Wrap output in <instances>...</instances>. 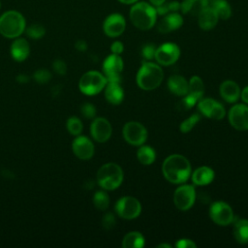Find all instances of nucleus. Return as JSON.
Here are the masks:
<instances>
[{
	"label": "nucleus",
	"instance_id": "f257e3e1",
	"mask_svg": "<svg viewBox=\"0 0 248 248\" xmlns=\"http://www.w3.org/2000/svg\"><path fill=\"white\" fill-rule=\"evenodd\" d=\"M162 171L165 178L173 184L185 182L191 174L189 160L180 154H171L167 157L162 165Z\"/></svg>",
	"mask_w": 248,
	"mask_h": 248
},
{
	"label": "nucleus",
	"instance_id": "2eb2a0df",
	"mask_svg": "<svg viewBox=\"0 0 248 248\" xmlns=\"http://www.w3.org/2000/svg\"><path fill=\"white\" fill-rule=\"evenodd\" d=\"M230 124L238 131L248 130V106L236 104L229 110Z\"/></svg>",
	"mask_w": 248,
	"mask_h": 248
},
{
	"label": "nucleus",
	"instance_id": "cd10ccee",
	"mask_svg": "<svg viewBox=\"0 0 248 248\" xmlns=\"http://www.w3.org/2000/svg\"><path fill=\"white\" fill-rule=\"evenodd\" d=\"M188 94L194 96L196 99H198V101L202 98L205 88L202 79L199 76H193L188 81Z\"/></svg>",
	"mask_w": 248,
	"mask_h": 248
},
{
	"label": "nucleus",
	"instance_id": "7ed1b4c3",
	"mask_svg": "<svg viewBox=\"0 0 248 248\" xmlns=\"http://www.w3.org/2000/svg\"><path fill=\"white\" fill-rule=\"evenodd\" d=\"M26 28L24 16L16 10H9L0 16V34L7 39L20 37Z\"/></svg>",
	"mask_w": 248,
	"mask_h": 248
},
{
	"label": "nucleus",
	"instance_id": "72a5a7b5",
	"mask_svg": "<svg viewBox=\"0 0 248 248\" xmlns=\"http://www.w3.org/2000/svg\"><path fill=\"white\" fill-rule=\"evenodd\" d=\"M200 119H201V117L199 114H197V113L192 114L190 117H188L187 119H185L184 121H182L180 123V126H179L180 132L184 133V134L190 132L194 128V126L200 121Z\"/></svg>",
	"mask_w": 248,
	"mask_h": 248
},
{
	"label": "nucleus",
	"instance_id": "7c9ffc66",
	"mask_svg": "<svg viewBox=\"0 0 248 248\" xmlns=\"http://www.w3.org/2000/svg\"><path fill=\"white\" fill-rule=\"evenodd\" d=\"M94 206L99 210H106L109 205V197L106 191H97L93 196Z\"/></svg>",
	"mask_w": 248,
	"mask_h": 248
},
{
	"label": "nucleus",
	"instance_id": "79ce46f5",
	"mask_svg": "<svg viewBox=\"0 0 248 248\" xmlns=\"http://www.w3.org/2000/svg\"><path fill=\"white\" fill-rule=\"evenodd\" d=\"M124 50V46L120 41H115L110 45V51L114 54H121Z\"/></svg>",
	"mask_w": 248,
	"mask_h": 248
},
{
	"label": "nucleus",
	"instance_id": "1a4fd4ad",
	"mask_svg": "<svg viewBox=\"0 0 248 248\" xmlns=\"http://www.w3.org/2000/svg\"><path fill=\"white\" fill-rule=\"evenodd\" d=\"M123 137L128 143L140 146L143 144L147 139V130L141 123L130 121L123 127Z\"/></svg>",
	"mask_w": 248,
	"mask_h": 248
},
{
	"label": "nucleus",
	"instance_id": "f704fd0d",
	"mask_svg": "<svg viewBox=\"0 0 248 248\" xmlns=\"http://www.w3.org/2000/svg\"><path fill=\"white\" fill-rule=\"evenodd\" d=\"M198 102V99H196L194 96L190 95V94H186L184 96V98H182V100H180L176 107L179 110H188L189 108H193Z\"/></svg>",
	"mask_w": 248,
	"mask_h": 248
},
{
	"label": "nucleus",
	"instance_id": "2f4dec72",
	"mask_svg": "<svg viewBox=\"0 0 248 248\" xmlns=\"http://www.w3.org/2000/svg\"><path fill=\"white\" fill-rule=\"evenodd\" d=\"M26 35L32 40L42 39L46 34V28L40 23H33L25 28Z\"/></svg>",
	"mask_w": 248,
	"mask_h": 248
},
{
	"label": "nucleus",
	"instance_id": "49530a36",
	"mask_svg": "<svg viewBox=\"0 0 248 248\" xmlns=\"http://www.w3.org/2000/svg\"><path fill=\"white\" fill-rule=\"evenodd\" d=\"M16 80H17L18 82H20V83H25V82H27V81L29 80V78H28L26 75L21 74V75H18V76L16 77Z\"/></svg>",
	"mask_w": 248,
	"mask_h": 248
},
{
	"label": "nucleus",
	"instance_id": "393cba45",
	"mask_svg": "<svg viewBox=\"0 0 248 248\" xmlns=\"http://www.w3.org/2000/svg\"><path fill=\"white\" fill-rule=\"evenodd\" d=\"M232 233L235 240L240 244L248 243V220L239 219L234 222Z\"/></svg>",
	"mask_w": 248,
	"mask_h": 248
},
{
	"label": "nucleus",
	"instance_id": "412c9836",
	"mask_svg": "<svg viewBox=\"0 0 248 248\" xmlns=\"http://www.w3.org/2000/svg\"><path fill=\"white\" fill-rule=\"evenodd\" d=\"M219 92L221 97L228 103H235L240 98V88L232 80H225L221 83Z\"/></svg>",
	"mask_w": 248,
	"mask_h": 248
},
{
	"label": "nucleus",
	"instance_id": "20e7f679",
	"mask_svg": "<svg viewBox=\"0 0 248 248\" xmlns=\"http://www.w3.org/2000/svg\"><path fill=\"white\" fill-rule=\"evenodd\" d=\"M164 73L158 64L143 62L137 74V83L143 90H153L163 81Z\"/></svg>",
	"mask_w": 248,
	"mask_h": 248
},
{
	"label": "nucleus",
	"instance_id": "58836bf2",
	"mask_svg": "<svg viewBox=\"0 0 248 248\" xmlns=\"http://www.w3.org/2000/svg\"><path fill=\"white\" fill-rule=\"evenodd\" d=\"M156 46L153 44H146L141 48V55L146 60H152L155 57Z\"/></svg>",
	"mask_w": 248,
	"mask_h": 248
},
{
	"label": "nucleus",
	"instance_id": "a18cd8bd",
	"mask_svg": "<svg viewBox=\"0 0 248 248\" xmlns=\"http://www.w3.org/2000/svg\"><path fill=\"white\" fill-rule=\"evenodd\" d=\"M240 98L245 104H248V85L240 91Z\"/></svg>",
	"mask_w": 248,
	"mask_h": 248
},
{
	"label": "nucleus",
	"instance_id": "f8f14e48",
	"mask_svg": "<svg viewBox=\"0 0 248 248\" xmlns=\"http://www.w3.org/2000/svg\"><path fill=\"white\" fill-rule=\"evenodd\" d=\"M123 60L119 54H110L103 62V72L108 81L120 82L123 71Z\"/></svg>",
	"mask_w": 248,
	"mask_h": 248
},
{
	"label": "nucleus",
	"instance_id": "9b49d317",
	"mask_svg": "<svg viewBox=\"0 0 248 248\" xmlns=\"http://www.w3.org/2000/svg\"><path fill=\"white\" fill-rule=\"evenodd\" d=\"M196 201V190L193 185H181L173 194V202L177 209L186 211L190 209Z\"/></svg>",
	"mask_w": 248,
	"mask_h": 248
},
{
	"label": "nucleus",
	"instance_id": "9d476101",
	"mask_svg": "<svg viewBox=\"0 0 248 248\" xmlns=\"http://www.w3.org/2000/svg\"><path fill=\"white\" fill-rule=\"evenodd\" d=\"M180 56L179 46L171 42L164 43L156 48L154 59L163 66L174 64Z\"/></svg>",
	"mask_w": 248,
	"mask_h": 248
},
{
	"label": "nucleus",
	"instance_id": "423d86ee",
	"mask_svg": "<svg viewBox=\"0 0 248 248\" xmlns=\"http://www.w3.org/2000/svg\"><path fill=\"white\" fill-rule=\"evenodd\" d=\"M106 77L97 71H89L82 75L78 82V88L86 96H94L100 93L107 85Z\"/></svg>",
	"mask_w": 248,
	"mask_h": 248
},
{
	"label": "nucleus",
	"instance_id": "6e6552de",
	"mask_svg": "<svg viewBox=\"0 0 248 248\" xmlns=\"http://www.w3.org/2000/svg\"><path fill=\"white\" fill-rule=\"evenodd\" d=\"M210 219L219 226H228L234 220V215L232 207L225 202H215L209 208Z\"/></svg>",
	"mask_w": 248,
	"mask_h": 248
},
{
	"label": "nucleus",
	"instance_id": "5701e85b",
	"mask_svg": "<svg viewBox=\"0 0 248 248\" xmlns=\"http://www.w3.org/2000/svg\"><path fill=\"white\" fill-rule=\"evenodd\" d=\"M168 87L170 91L177 96H185L188 94V81L180 75H172L168 79Z\"/></svg>",
	"mask_w": 248,
	"mask_h": 248
},
{
	"label": "nucleus",
	"instance_id": "09e8293b",
	"mask_svg": "<svg viewBox=\"0 0 248 248\" xmlns=\"http://www.w3.org/2000/svg\"><path fill=\"white\" fill-rule=\"evenodd\" d=\"M118 2L122 3V4H126V5H133L134 3L138 2L139 0H117Z\"/></svg>",
	"mask_w": 248,
	"mask_h": 248
},
{
	"label": "nucleus",
	"instance_id": "a211bd4d",
	"mask_svg": "<svg viewBox=\"0 0 248 248\" xmlns=\"http://www.w3.org/2000/svg\"><path fill=\"white\" fill-rule=\"evenodd\" d=\"M183 24L182 16L177 12L168 13L157 23V29L160 33H169L177 30Z\"/></svg>",
	"mask_w": 248,
	"mask_h": 248
},
{
	"label": "nucleus",
	"instance_id": "39448f33",
	"mask_svg": "<svg viewBox=\"0 0 248 248\" xmlns=\"http://www.w3.org/2000/svg\"><path fill=\"white\" fill-rule=\"evenodd\" d=\"M123 181V170L115 163H107L103 165L97 172V182L99 186L108 191L118 188Z\"/></svg>",
	"mask_w": 248,
	"mask_h": 248
},
{
	"label": "nucleus",
	"instance_id": "aec40b11",
	"mask_svg": "<svg viewBox=\"0 0 248 248\" xmlns=\"http://www.w3.org/2000/svg\"><path fill=\"white\" fill-rule=\"evenodd\" d=\"M219 17L214 9L208 5L198 14V23L201 29L208 31L213 29L218 23Z\"/></svg>",
	"mask_w": 248,
	"mask_h": 248
},
{
	"label": "nucleus",
	"instance_id": "f03ea898",
	"mask_svg": "<svg viewBox=\"0 0 248 248\" xmlns=\"http://www.w3.org/2000/svg\"><path fill=\"white\" fill-rule=\"evenodd\" d=\"M157 13L155 7L149 2H136L132 5L129 13L130 20L135 27L140 30H149L157 22Z\"/></svg>",
	"mask_w": 248,
	"mask_h": 248
},
{
	"label": "nucleus",
	"instance_id": "6ab92c4d",
	"mask_svg": "<svg viewBox=\"0 0 248 248\" xmlns=\"http://www.w3.org/2000/svg\"><path fill=\"white\" fill-rule=\"evenodd\" d=\"M10 51H11V55L15 61L22 62L29 56L30 45L26 39L18 37V38L14 39V41L11 45Z\"/></svg>",
	"mask_w": 248,
	"mask_h": 248
},
{
	"label": "nucleus",
	"instance_id": "f3484780",
	"mask_svg": "<svg viewBox=\"0 0 248 248\" xmlns=\"http://www.w3.org/2000/svg\"><path fill=\"white\" fill-rule=\"evenodd\" d=\"M72 149L74 154L81 160H88L94 155V144L85 136H77L73 140Z\"/></svg>",
	"mask_w": 248,
	"mask_h": 248
},
{
	"label": "nucleus",
	"instance_id": "c756f323",
	"mask_svg": "<svg viewBox=\"0 0 248 248\" xmlns=\"http://www.w3.org/2000/svg\"><path fill=\"white\" fill-rule=\"evenodd\" d=\"M216 12L219 19H229L232 16V8L226 0H214L212 4H209Z\"/></svg>",
	"mask_w": 248,
	"mask_h": 248
},
{
	"label": "nucleus",
	"instance_id": "ea45409f",
	"mask_svg": "<svg viewBox=\"0 0 248 248\" xmlns=\"http://www.w3.org/2000/svg\"><path fill=\"white\" fill-rule=\"evenodd\" d=\"M52 68L58 75H65L67 72V66L65 62L61 59L54 60L52 63Z\"/></svg>",
	"mask_w": 248,
	"mask_h": 248
},
{
	"label": "nucleus",
	"instance_id": "a878e982",
	"mask_svg": "<svg viewBox=\"0 0 248 248\" xmlns=\"http://www.w3.org/2000/svg\"><path fill=\"white\" fill-rule=\"evenodd\" d=\"M208 5V0H183L180 3V11L183 14L198 15L202 9H204Z\"/></svg>",
	"mask_w": 248,
	"mask_h": 248
},
{
	"label": "nucleus",
	"instance_id": "8fccbe9b",
	"mask_svg": "<svg viewBox=\"0 0 248 248\" xmlns=\"http://www.w3.org/2000/svg\"><path fill=\"white\" fill-rule=\"evenodd\" d=\"M157 247H158V248H162V247H165V248H170L171 246H170V244H167V243H162V244H159Z\"/></svg>",
	"mask_w": 248,
	"mask_h": 248
},
{
	"label": "nucleus",
	"instance_id": "4c0bfd02",
	"mask_svg": "<svg viewBox=\"0 0 248 248\" xmlns=\"http://www.w3.org/2000/svg\"><path fill=\"white\" fill-rule=\"evenodd\" d=\"M115 224H116V219H115L114 215L111 212H108L103 216L102 225H103L104 229L109 231V230L114 228Z\"/></svg>",
	"mask_w": 248,
	"mask_h": 248
},
{
	"label": "nucleus",
	"instance_id": "4468645a",
	"mask_svg": "<svg viewBox=\"0 0 248 248\" xmlns=\"http://www.w3.org/2000/svg\"><path fill=\"white\" fill-rule=\"evenodd\" d=\"M125 28H126L125 17L118 13H113L108 15L103 22L104 33L110 38H116L120 36L125 31Z\"/></svg>",
	"mask_w": 248,
	"mask_h": 248
},
{
	"label": "nucleus",
	"instance_id": "ddd939ff",
	"mask_svg": "<svg viewBox=\"0 0 248 248\" xmlns=\"http://www.w3.org/2000/svg\"><path fill=\"white\" fill-rule=\"evenodd\" d=\"M198 108L202 115L213 120H221L226 115L224 106L211 98H202L199 100Z\"/></svg>",
	"mask_w": 248,
	"mask_h": 248
},
{
	"label": "nucleus",
	"instance_id": "b1692460",
	"mask_svg": "<svg viewBox=\"0 0 248 248\" xmlns=\"http://www.w3.org/2000/svg\"><path fill=\"white\" fill-rule=\"evenodd\" d=\"M214 179V170L206 166L198 168L192 173V181L197 186L207 185Z\"/></svg>",
	"mask_w": 248,
	"mask_h": 248
},
{
	"label": "nucleus",
	"instance_id": "c03bdc74",
	"mask_svg": "<svg viewBox=\"0 0 248 248\" xmlns=\"http://www.w3.org/2000/svg\"><path fill=\"white\" fill-rule=\"evenodd\" d=\"M75 47H76L78 50H79V51H84V50L87 49V44H86V42L83 41V40H78V41L76 42Z\"/></svg>",
	"mask_w": 248,
	"mask_h": 248
},
{
	"label": "nucleus",
	"instance_id": "c85d7f7f",
	"mask_svg": "<svg viewBox=\"0 0 248 248\" xmlns=\"http://www.w3.org/2000/svg\"><path fill=\"white\" fill-rule=\"evenodd\" d=\"M137 157L140 164L147 166V165H151L152 163H154V161L156 159V153H155V150L151 146L141 144V145H140V147L138 149Z\"/></svg>",
	"mask_w": 248,
	"mask_h": 248
},
{
	"label": "nucleus",
	"instance_id": "0eeeda50",
	"mask_svg": "<svg viewBox=\"0 0 248 248\" xmlns=\"http://www.w3.org/2000/svg\"><path fill=\"white\" fill-rule=\"evenodd\" d=\"M115 211L121 218L132 220L139 217L141 212V205L138 199L126 196L117 201L115 204Z\"/></svg>",
	"mask_w": 248,
	"mask_h": 248
},
{
	"label": "nucleus",
	"instance_id": "3c124183",
	"mask_svg": "<svg viewBox=\"0 0 248 248\" xmlns=\"http://www.w3.org/2000/svg\"><path fill=\"white\" fill-rule=\"evenodd\" d=\"M0 9H1V1H0Z\"/></svg>",
	"mask_w": 248,
	"mask_h": 248
},
{
	"label": "nucleus",
	"instance_id": "e433bc0d",
	"mask_svg": "<svg viewBox=\"0 0 248 248\" xmlns=\"http://www.w3.org/2000/svg\"><path fill=\"white\" fill-rule=\"evenodd\" d=\"M33 78L39 83H46L51 78V74L46 69H40L34 73Z\"/></svg>",
	"mask_w": 248,
	"mask_h": 248
},
{
	"label": "nucleus",
	"instance_id": "4be33fe9",
	"mask_svg": "<svg viewBox=\"0 0 248 248\" xmlns=\"http://www.w3.org/2000/svg\"><path fill=\"white\" fill-rule=\"evenodd\" d=\"M105 97L107 101L112 105H119L123 101L124 91L120 82L108 81L105 86Z\"/></svg>",
	"mask_w": 248,
	"mask_h": 248
},
{
	"label": "nucleus",
	"instance_id": "37998d69",
	"mask_svg": "<svg viewBox=\"0 0 248 248\" xmlns=\"http://www.w3.org/2000/svg\"><path fill=\"white\" fill-rule=\"evenodd\" d=\"M168 7L170 12H178L180 10V2L178 1H171L168 3Z\"/></svg>",
	"mask_w": 248,
	"mask_h": 248
},
{
	"label": "nucleus",
	"instance_id": "bb28decb",
	"mask_svg": "<svg viewBox=\"0 0 248 248\" xmlns=\"http://www.w3.org/2000/svg\"><path fill=\"white\" fill-rule=\"evenodd\" d=\"M122 246L124 248H141L144 246V237L139 232H130L124 236Z\"/></svg>",
	"mask_w": 248,
	"mask_h": 248
},
{
	"label": "nucleus",
	"instance_id": "a19ab883",
	"mask_svg": "<svg viewBox=\"0 0 248 248\" xmlns=\"http://www.w3.org/2000/svg\"><path fill=\"white\" fill-rule=\"evenodd\" d=\"M175 246L177 248H195L197 245L196 243L188 238H182L177 240V242L175 243Z\"/></svg>",
	"mask_w": 248,
	"mask_h": 248
},
{
	"label": "nucleus",
	"instance_id": "dca6fc26",
	"mask_svg": "<svg viewBox=\"0 0 248 248\" xmlns=\"http://www.w3.org/2000/svg\"><path fill=\"white\" fill-rule=\"evenodd\" d=\"M90 133L93 138L98 142H106L109 140L112 128L108 120L104 117H95L90 126Z\"/></svg>",
	"mask_w": 248,
	"mask_h": 248
},
{
	"label": "nucleus",
	"instance_id": "c9c22d12",
	"mask_svg": "<svg viewBox=\"0 0 248 248\" xmlns=\"http://www.w3.org/2000/svg\"><path fill=\"white\" fill-rule=\"evenodd\" d=\"M96 108L91 103H84L80 107V113L87 119H94L96 116Z\"/></svg>",
	"mask_w": 248,
	"mask_h": 248
},
{
	"label": "nucleus",
	"instance_id": "de8ad7c7",
	"mask_svg": "<svg viewBox=\"0 0 248 248\" xmlns=\"http://www.w3.org/2000/svg\"><path fill=\"white\" fill-rule=\"evenodd\" d=\"M166 2V0H149V3L154 6V7H157V6H160L162 4H164Z\"/></svg>",
	"mask_w": 248,
	"mask_h": 248
},
{
	"label": "nucleus",
	"instance_id": "473e14b6",
	"mask_svg": "<svg viewBox=\"0 0 248 248\" xmlns=\"http://www.w3.org/2000/svg\"><path fill=\"white\" fill-rule=\"evenodd\" d=\"M66 127L68 132L73 136H78L82 132V123L77 116H71L66 122Z\"/></svg>",
	"mask_w": 248,
	"mask_h": 248
}]
</instances>
